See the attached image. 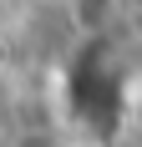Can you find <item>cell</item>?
Here are the masks:
<instances>
[{
	"mask_svg": "<svg viewBox=\"0 0 142 147\" xmlns=\"http://www.w3.org/2000/svg\"><path fill=\"white\" fill-rule=\"evenodd\" d=\"M66 96H71V117L101 142L122 122V107H127V66H122V56L107 41H86L76 51V61H71Z\"/></svg>",
	"mask_w": 142,
	"mask_h": 147,
	"instance_id": "6da1fadb",
	"label": "cell"
}]
</instances>
